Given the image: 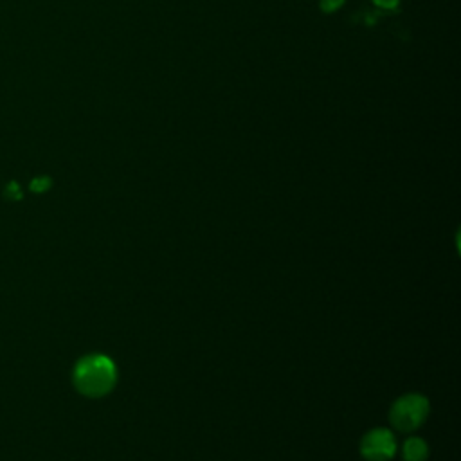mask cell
I'll list each match as a JSON object with an SVG mask.
<instances>
[{
	"label": "cell",
	"mask_w": 461,
	"mask_h": 461,
	"mask_svg": "<svg viewBox=\"0 0 461 461\" xmlns=\"http://www.w3.org/2000/svg\"><path fill=\"white\" fill-rule=\"evenodd\" d=\"M115 366L104 355H86L74 367L76 389L90 398L104 396L115 385Z\"/></svg>",
	"instance_id": "cell-1"
},
{
	"label": "cell",
	"mask_w": 461,
	"mask_h": 461,
	"mask_svg": "<svg viewBox=\"0 0 461 461\" xmlns=\"http://www.w3.org/2000/svg\"><path fill=\"white\" fill-rule=\"evenodd\" d=\"M429 414V402L421 394H405L394 402L389 418L391 423L400 430L418 429Z\"/></svg>",
	"instance_id": "cell-2"
},
{
	"label": "cell",
	"mask_w": 461,
	"mask_h": 461,
	"mask_svg": "<svg viewBox=\"0 0 461 461\" xmlns=\"http://www.w3.org/2000/svg\"><path fill=\"white\" fill-rule=\"evenodd\" d=\"M394 438L385 429H375L367 432L360 445V452L367 461H387L394 456Z\"/></svg>",
	"instance_id": "cell-3"
},
{
	"label": "cell",
	"mask_w": 461,
	"mask_h": 461,
	"mask_svg": "<svg viewBox=\"0 0 461 461\" xmlns=\"http://www.w3.org/2000/svg\"><path fill=\"white\" fill-rule=\"evenodd\" d=\"M405 461H423L427 457V445L420 438H409L402 448Z\"/></svg>",
	"instance_id": "cell-4"
},
{
	"label": "cell",
	"mask_w": 461,
	"mask_h": 461,
	"mask_svg": "<svg viewBox=\"0 0 461 461\" xmlns=\"http://www.w3.org/2000/svg\"><path fill=\"white\" fill-rule=\"evenodd\" d=\"M50 187V178L49 176H38L31 182V191L34 193H43Z\"/></svg>",
	"instance_id": "cell-5"
},
{
	"label": "cell",
	"mask_w": 461,
	"mask_h": 461,
	"mask_svg": "<svg viewBox=\"0 0 461 461\" xmlns=\"http://www.w3.org/2000/svg\"><path fill=\"white\" fill-rule=\"evenodd\" d=\"M344 0H321V9L326 13H333L342 5Z\"/></svg>",
	"instance_id": "cell-6"
},
{
	"label": "cell",
	"mask_w": 461,
	"mask_h": 461,
	"mask_svg": "<svg viewBox=\"0 0 461 461\" xmlns=\"http://www.w3.org/2000/svg\"><path fill=\"white\" fill-rule=\"evenodd\" d=\"M5 194H7L9 198H20L22 193H20V189H18V184H16V182H11V184L5 187Z\"/></svg>",
	"instance_id": "cell-7"
},
{
	"label": "cell",
	"mask_w": 461,
	"mask_h": 461,
	"mask_svg": "<svg viewBox=\"0 0 461 461\" xmlns=\"http://www.w3.org/2000/svg\"><path fill=\"white\" fill-rule=\"evenodd\" d=\"M382 9H393L398 5V0H373Z\"/></svg>",
	"instance_id": "cell-8"
}]
</instances>
